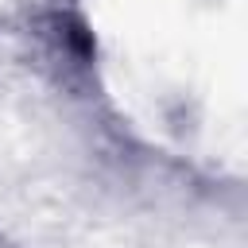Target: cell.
<instances>
[{
  "label": "cell",
  "instance_id": "obj_1",
  "mask_svg": "<svg viewBox=\"0 0 248 248\" xmlns=\"http://www.w3.org/2000/svg\"><path fill=\"white\" fill-rule=\"evenodd\" d=\"M0 248H19V244H16L12 236H4V232H0Z\"/></svg>",
  "mask_w": 248,
  "mask_h": 248
}]
</instances>
